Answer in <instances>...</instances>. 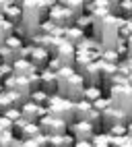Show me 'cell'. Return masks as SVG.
<instances>
[{
    "mask_svg": "<svg viewBox=\"0 0 132 147\" xmlns=\"http://www.w3.org/2000/svg\"><path fill=\"white\" fill-rule=\"evenodd\" d=\"M58 79V95L66 97L70 102H79L83 100V91H85V83L81 79V75L74 68H60L56 73Z\"/></svg>",
    "mask_w": 132,
    "mask_h": 147,
    "instance_id": "cell-1",
    "label": "cell"
},
{
    "mask_svg": "<svg viewBox=\"0 0 132 147\" xmlns=\"http://www.w3.org/2000/svg\"><path fill=\"white\" fill-rule=\"evenodd\" d=\"M19 6H21V27L25 29L27 40H29L35 33H39V25L43 21V15L39 13L37 0H19Z\"/></svg>",
    "mask_w": 132,
    "mask_h": 147,
    "instance_id": "cell-2",
    "label": "cell"
},
{
    "mask_svg": "<svg viewBox=\"0 0 132 147\" xmlns=\"http://www.w3.org/2000/svg\"><path fill=\"white\" fill-rule=\"evenodd\" d=\"M107 100L111 106H116L118 110L124 112L128 122L132 120V87L128 83L124 85H111L107 89Z\"/></svg>",
    "mask_w": 132,
    "mask_h": 147,
    "instance_id": "cell-3",
    "label": "cell"
},
{
    "mask_svg": "<svg viewBox=\"0 0 132 147\" xmlns=\"http://www.w3.org/2000/svg\"><path fill=\"white\" fill-rule=\"evenodd\" d=\"M45 110H48L50 116H56V118L64 120L66 124H70L74 120V102L66 100V97L54 93L48 97V104H45Z\"/></svg>",
    "mask_w": 132,
    "mask_h": 147,
    "instance_id": "cell-4",
    "label": "cell"
},
{
    "mask_svg": "<svg viewBox=\"0 0 132 147\" xmlns=\"http://www.w3.org/2000/svg\"><path fill=\"white\" fill-rule=\"evenodd\" d=\"M52 58H56L62 68H74V56H77V48L70 42H66L64 37H56V42L50 50Z\"/></svg>",
    "mask_w": 132,
    "mask_h": 147,
    "instance_id": "cell-5",
    "label": "cell"
},
{
    "mask_svg": "<svg viewBox=\"0 0 132 147\" xmlns=\"http://www.w3.org/2000/svg\"><path fill=\"white\" fill-rule=\"evenodd\" d=\"M37 124H39L41 135H45V137H58V135L68 133V124L64 120H60V118H56V116H50V114L41 116V118L37 120Z\"/></svg>",
    "mask_w": 132,
    "mask_h": 147,
    "instance_id": "cell-6",
    "label": "cell"
},
{
    "mask_svg": "<svg viewBox=\"0 0 132 147\" xmlns=\"http://www.w3.org/2000/svg\"><path fill=\"white\" fill-rule=\"evenodd\" d=\"M48 21L54 23L56 27H60V29H66V27H72L77 19H74L68 11H66L60 2H56V4L50 8V13H48Z\"/></svg>",
    "mask_w": 132,
    "mask_h": 147,
    "instance_id": "cell-7",
    "label": "cell"
},
{
    "mask_svg": "<svg viewBox=\"0 0 132 147\" xmlns=\"http://www.w3.org/2000/svg\"><path fill=\"white\" fill-rule=\"evenodd\" d=\"M126 122H128V118L124 116V112L118 110V108L111 106V104L101 112V131L103 133L107 129H111V126H116V124H126Z\"/></svg>",
    "mask_w": 132,
    "mask_h": 147,
    "instance_id": "cell-8",
    "label": "cell"
},
{
    "mask_svg": "<svg viewBox=\"0 0 132 147\" xmlns=\"http://www.w3.org/2000/svg\"><path fill=\"white\" fill-rule=\"evenodd\" d=\"M68 135H72L74 141H91L95 137V129L85 120H72L68 124Z\"/></svg>",
    "mask_w": 132,
    "mask_h": 147,
    "instance_id": "cell-9",
    "label": "cell"
},
{
    "mask_svg": "<svg viewBox=\"0 0 132 147\" xmlns=\"http://www.w3.org/2000/svg\"><path fill=\"white\" fill-rule=\"evenodd\" d=\"M48 114V110H45V106H35L33 102H25L21 106V118L27 120V122H37L41 118V116Z\"/></svg>",
    "mask_w": 132,
    "mask_h": 147,
    "instance_id": "cell-10",
    "label": "cell"
},
{
    "mask_svg": "<svg viewBox=\"0 0 132 147\" xmlns=\"http://www.w3.org/2000/svg\"><path fill=\"white\" fill-rule=\"evenodd\" d=\"M39 89L45 91L48 95L58 93V79H56V75L50 73L48 68H41L39 71Z\"/></svg>",
    "mask_w": 132,
    "mask_h": 147,
    "instance_id": "cell-11",
    "label": "cell"
},
{
    "mask_svg": "<svg viewBox=\"0 0 132 147\" xmlns=\"http://www.w3.org/2000/svg\"><path fill=\"white\" fill-rule=\"evenodd\" d=\"M79 75H81L85 87H89V85H99V83H101V73H99V64H97V62L87 64Z\"/></svg>",
    "mask_w": 132,
    "mask_h": 147,
    "instance_id": "cell-12",
    "label": "cell"
},
{
    "mask_svg": "<svg viewBox=\"0 0 132 147\" xmlns=\"http://www.w3.org/2000/svg\"><path fill=\"white\" fill-rule=\"evenodd\" d=\"M11 66H13V75L15 77H29L33 73H39L29 60H27V58H19V60H15Z\"/></svg>",
    "mask_w": 132,
    "mask_h": 147,
    "instance_id": "cell-13",
    "label": "cell"
},
{
    "mask_svg": "<svg viewBox=\"0 0 132 147\" xmlns=\"http://www.w3.org/2000/svg\"><path fill=\"white\" fill-rule=\"evenodd\" d=\"M52 58V54L48 50H43V48H33V52L29 56V62L37 68V71H41V68L48 66V60Z\"/></svg>",
    "mask_w": 132,
    "mask_h": 147,
    "instance_id": "cell-14",
    "label": "cell"
},
{
    "mask_svg": "<svg viewBox=\"0 0 132 147\" xmlns=\"http://www.w3.org/2000/svg\"><path fill=\"white\" fill-rule=\"evenodd\" d=\"M13 91L21 97L23 104H25V102H29V95L33 93V87H31V83H29L27 77H17V83H15V89Z\"/></svg>",
    "mask_w": 132,
    "mask_h": 147,
    "instance_id": "cell-15",
    "label": "cell"
},
{
    "mask_svg": "<svg viewBox=\"0 0 132 147\" xmlns=\"http://www.w3.org/2000/svg\"><path fill=\"white\" fill-rule=\"evenodd\" d=\"M4 21H8L13 27L15 25H21V6H19V0H13V4L4 11Z\"/></svg>",
    "mask_w": 132,
    "mask_h": 147,
    "instance_id": "cell-16",
    "label": "cell"
},
{
    "mask_svg": "<svg viewBox=\"0 0 132 147\" xmlns=\"http://www.w3.org/2000/svg\"><path fill=\"white\" fill-rule=\"evenodd\" d=\"M60 4L68 11L74 19L85 15V0H60Z\"/></svg>",
    "mask_w": 132,
    "mask_h": 147,
    "instance_id": "cell-17",
    "label": "cell"
},
{
    "mask_svg": "<svg viewBox=\"0 0 132 147\" xmlns=\"http://www.w3.org/2000/svg\"><path fill=\"white\" fill-rule=\"evenodd\" d=\"M41 131H39V124L37 122H27L21 133H19V139H23V141H29V139H35V137H39Z\"/></svg>",
    "mask_w": 132,
    "mask_h": 147,
    "instance_id": "cell-18",
    "label": "cell"
},
{
    "mask_svg": "<svg viewBox=\"0 0 132 147\" xmlns=\"http://www.w3.org/2000/svg\"><path fill=\"white\" fill-rule=\"evenodd\" d=\"M85 37H87V35H85V31H83V29H79V27H74V25L64 29V40L70 42L72 46H77L81 40H85Z\"/></svg>",
    "mask_w": 132,
    "mask_h": 147,
    "instance_id": "cell-19",
    "label": "cell"
},
{
    "mask_svg": "<svg viewBox=\"0 0 132 147\" xmlns=\"http://www.w3.org/2000/svg\"><path fill=\"white\" fill-rule=\"evenodd\" d=\"M72 143H74V139L68 133L58 135V137H48V147H72Z\"/></svg>",
    "mask_w": 132,
    "mask_h": 147,
    "instance_id": "cell-20",
    "label": "cell"
},
{
    "mask_svg": "<svg viewBox=\"0 0 132 147\" xmlns=\"http://www.w3.org/2000/svg\"><path fill=\"white\" fill-rule=\"evenodd\" d=\"M91 102L87 100H79V102H74V120H85L87 118V114L91 112Z\"/></svg>",
    "mask_w": 132,
    "mask_h": 147,
    "instance_id": "cell-21",
    "label": "cell"
},
{
    "mask_svg": "<svg viewBox=\"0 0 132 147\" xmlns=\"http://www.w3.org/2000/svg\"><path fill=\"white\" fill-rule=\"evenodd\" d=\"M15 147H48V137H45V135H39V137H35V139H29V141L17 139Z\"/></svg>",
    "mask_w": 132,
    "mask_h": 147,
    "instance_id": "cell-22",
    "label": "cell"
},
{
    "mask_svg": "<svg viewBox=\"0 0 132 147\" xmlns=\"http://www.w3.org/2000/svg\"><path fill=\"white\" fill-rule=\"evenodd\" d=\"M103 93H101V87L99 85H89V87H85V91H83V100H87V102H95L99 100Z\"/></svg>",
    "mask_w": 132,
    "mask_h": 147,
    "instance_id": "cell-23",
    "label": "cell"
},
{
    "mask_svg": "<svg viewBox=\"0 0 132 147\" xmlns=\"http://www.w3.org/2000/svg\"><path fill=\"white\" fill-rule=\"evenodd\" d=\"M15 60H19V54H15L6 46H0V64H13Z\"/></svg>",
    "mask_w": 132,
    "mask_h": 147,
    "instance_id": "cell-24",
    "label": "cell"
},
{
    "mask_svg": "<svg viewBox=\"0 0 132 147\" xmlns=\"http://www.w3.org/2000/svg\"><path fill=\"white\" fill-rule=\"evenodd\" d=\"M4 46H6V48H11V50H13L15 54H19V58H21V50H23L25 42H23V40H19L17 35H11V37H8V40L4 42Z\"/></svg>",
    "mask_w": 132,
    "mask_h": 147,
    "instance_id": "cell-25",
    "label": "cell"
},
{
    "mask_svg": "<svg viewBox=\"0 0 132 147\" xmlns=\"http://www.w3.org/2000/svg\"><path fill=\"white\" fill-rule=\"evenodd\" d=\"M17 137L13 131H0V147H15Z\"/></svg>",
    "mask_w": 132,
    "mask_h": 147,
    "instance_id": "cell-26",
    "label": "cell"
},
{
    "mask_svg": "<svg viewBox=\"0 0 132 147\" xmlns=\"http://www.w3.org/2000/svg\"><path fill=\"white\" fill-rule=\"evenodd\" d=\"M11 35H13V25L2 19V21H0V46H4V42H6Z\"/></svg>",
    "mask_w": 132,
    "mask_h": 147,
    "instance_id": "cell-27",
    "label": "cell"
},
{
    "mask_svg": "<svg viewBox=\"0 0 132 147\" xmlns=\"http://www.w3.org/2000/svg\"><path fill=\"white\" fill-rule=\"evenodd\" d=\"M48 93H45V91H41V89H35L31 95H29V102H33L35 106H45V104H48Z\"/></svg>",
    "mask_w": 132,
    "mask_h": 147,
    "instance_id": "cell-28",
    "label": "cell"
},
{
    "mask_svg": "<svg viewBox=\"0 0 132 147\" xmlns=\"http://www.w3.org/2000/svg\"><path fill=\"white\" fill-rule=\"evenodd\" d=\"M91 145L93 147H109V135L107 133H95V137L91 139Z\"/></svg>",
    "mask_w": 132,
    "mask_h": 147,
    "instance_id": "cell-29",
    "label": "cell"
},
{
    "mask_svg": "<svg viewBox=\"0 0 132 147\" xmlns=\"http://www.w3.org/2000/svg\"><path fill=\"white\" fill-rule=\"evenodd\" d=\"M101 60L103 62H109V64H118L122 58H120V54L116 50H103L101 52Z\"/></svg>",
    "mask_w": 132,
    "mask_h": 147,
    "instance_id": "cell-30",
    "label": "cell"
},
{
    "mask_svg": "<svg viewBox=\"0 0 132 147\" xmlns=\"http://www.w3.org/2000/svg\"><path fill=\"white\" fill-rule=\"evenodd\" d=\"M2 116H4L8 122H17L19 118H21V108H11V110L2 112Z\"/></svg>",
    "mask_w": 132,
    "mask_h": 147,
    "instance_id": "cell-31",
    "label": "cell"
},
{
    "mask_svg": "<svg viewBox=\"0 0 132 147\" xmlns=\"http://www.w3.org/2000/svg\"><path fill=\"white\" fill-rule=\"evenodd\" d=\"M74 27H79V29H89L91 27V17L89 15H81V17H77V21H74Z\"/></svg>",
    "mask_w": 132,
    "mask_h": 147,
    "instance_id": "cell-32",
    "label": "cell"
},
{
    "mask_svg": "<svg viewBox=\"0 0 132 147\" xmlns=\"http://www.w3.org/2000/svg\"><path fill=\"white\" fill-rule=\"evenodd\" d=\"M91 106H93V110H97V112L101 114V112H103V110H105V108L109 106V100H107V97H105V95H101V97H99V100H95V102H93Z\"/></svg>",
    "mask_w": 132,
    "mask_h": 147,
    "instance_id": "cell-33",
    "label": "cell"
},
{
    "mask_svg": "<svg viewBox=\"0 0 132 147\" xmlns=\"http://www.w3.org/2000/svg\"><path fill=\"white\" fill-rule=\"evenodd\" d=\"M109 137H124L126 135V124H116V126H111V129L105 131Z\"/></svg>",
    "mask_w": 132,
    "mask_h": 147,
    "instance_id": "cell-34",
    "label": "cell"
},
{
    "mask_svg": "<svg viewBox=\"0 0 132 147\" xmlns=\"http://www.w3.org/2000/svg\"><path fill=\"white\" fill-rule=\"evenodd\" d=\"M15 83H17V77L15 75H8L6 79L2 81V91H13L15 89Z\"/></svg>",
    "mask_w": 132,
    "mask_h": 147,
    "instance_id": "cell-35",
    "label": "cell"
},
{
    "mask_svg": "<svg viewBox=\"0 0 132 147\" xmlns=\"http://www.w3.org/2000/svg\"><path fill=\"white\" fill-rule=\"evenodd\" d=\"M8 75H13V66L11 64H0V83H2Z\"/></svg>",
    "mask_w": 132,
    "mask_h": 147,
    "instance_id": "cell-36",
    "label": "cell"
},
{
    "mask_svg": "<svg viewBox=\"0 0 132 147\" xmlns=\"http://www.w3.org/2000/svg\"><path fill=\"white\" fill-rule=\"evenodd\" d=\"M45 68H48L50 73H54V75H56V73H58L60 68H62V64L56 60V58H50V60H48V66H45Z\"/></svg>",
    "mask_w": 132,
    "mask_h": 147,
    "instance_id": "cell-37",
    "label": "cell"
},
{
    "mask_svg": "<svg viewBox=\"0 0 132 147\" xmlns=\"http://www.w3.org/2000/svg\"><path fill=\"white\" fill-rule=\"evenodd\" d=\"M31 52H33V46H31V44H25V46H23V50H21V58H27V60H29Z\"/></svg>",
    "mask_w": 132,
    "mask_h": 147,
    "instance_id": "cell-38",
    "label": "cell"
},
{
    "mask_svg": "<svg viewBox=\"0 0 132 147\" xmlns=\"http://www.w3.org/2000/svg\"><path fill=\"white\" fill-rule=\"evenodd\" d=\"M13 4V0H0V15H4V11Z\"/></svg>",
    "mask_w": 132,
    "mask_h": 147,
    "instance_id": "cell-39",
    "label": "cell"
},
{
    "mask_svg": "<svg viewBox=\"0 0 132 147\" xmlns=\"http://www.w3.org/2000/svg\"><path fill=\"white\" fill-rule=\"evenodd\" d=\"M72 147H93V145H91V141H74Z\"/></svg>",
    "mask_w": 132,
    "mask_h": 147,
    "instance_id": "cell-40",
    "label": "cell"
},
{
    "mask_svg": "<svg viewBox=\"0 0 132 147\" xmlns=\"http://www.w3.org/2000/svg\"><path fill=\"white\" fill-rule=\"evenodd\" d=\"M126 56H132V35L126 40Z\"/></svg>",
    "mask_w": 132,
    "mask_h": 147,
    "instance_id": "cell-41",
    "label": "cell"
},
{
    "mask_svg": "<svg viewBox=\"0 0 132 147\" xmlns=\"http://www.w3.org/2000/svg\"><path fill=\"white\" fill-rule=\"evenodd\" d=\"M126 137H128V139H132V120L126 122Z\"/></svg>",
    "mask_w": 132,
    "mask_h": 147,
    "instance_id": "cell-42",
    "label": "cell"
},
{
    "mask_svg": "<svg viewBox=\"0 0 132 147\" xmlns=\"http://www.w3.org/2000/svg\"><path fill=\"white\" fill-rule=\"evenodd\" d=\"M120 147H132V139H128V137H126V139H124V143H122Z\"/></svg>",
    "mask_w": 132,
    "mask_h": 147,
    "instance_id": "cell-43",
    "label": "cell"
},
{
    "mask_svg": "<svg viewBox=\"0 0 132 147\" xmlns=\"http://www.w3.org/2000/svg\"><path fill=\"white\" fill-rule=\"evenodd\" d=\"M126 83H128V85H130V87H132V73H130V75H128V77H126Z\"/></svg>",
    "mask_w": 132,
    "mask_h": 147,
    "instance_id": "cell-44",
    "label": "cell"
},
{
    "mask_svg": "<svg viewBox=\"0 0 132 147\" xmlns=\"http://www.w3.org/2000/svg\"><path fill=\"white\" fill-rule=\"evenodd\" d=\"M0 93H2V83H0Z\"/></svg>",
    "mask_w": 132,
    "mask_h": 147,
    "instance_id": "cell-45",
    "label": "cell"
}]
</instances>
